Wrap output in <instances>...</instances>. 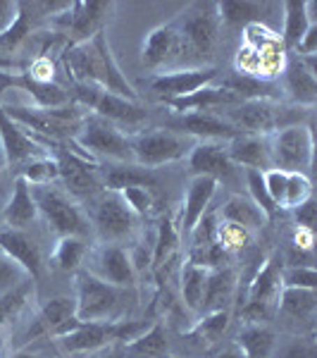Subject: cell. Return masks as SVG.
<instances>
[{
	"label": "cell",
	"instance_id": "obj_1",
	"mask_svg": "<svg viewBox=\"0 0 317 358\" xmlns=\"http://www.w3.org/2000/svg\"><path fill=\"white\" fill-rule=\"evenodd\" d=\"M62 62H65L67 74L77 84H91L98 86L101 91H108V94L138 101L136 89L129 84L117 60L112 57L105 29L94 34L89 41L67 45L65 53H62Z\"/></svg>",
	"mask_w": 317,
	"mask_h": 358
},
{
	"label": "cell",
	"instance_id": "obj_2",
	"mask_svg": "<svg viewBox=\"0 0 317 358\" xmlns=\"http://www.w3.org/2000/svg\"><path fill=\"white\" fill-rule=\"evenodd\" d=\"M182 43V62L196 65L212 55L220 38V17L217 3H191L175 20Z\"/></svg>",
	"mask_w": 317,
	"mask_h": 358
},
{
	"label": "cell",
	"instance_id": "obj_3",
	"mask_svg": "<svg viewBox=\"0 0 317 358\" xmlns=\"http://www.w3.org/2000/svg\"><path fill=\"white\" fill-rule=\"evenodd\" d=\"M151 327L146 320H108V322H79L72 332L57 337V344L67 354H89L108 344H129Z\"/></svg>",
	"mask_w": 317,
	"mask_h": 358
},
{
	"label": "cell",
	"instance_id": "obj_4",
	"mask_svg": "<svg viewBox=\"0 0 317 358\" xmlns=\"http://www.w3.org/2000/svg\"><path fill=\"white\" fill-rule=\"evenodd\" d=\"M303 110L305 108L293 110V108H286L277 101H244L236 103L234 110L224 113V120L244 134L270 136L284 127L301 124V117L305 115Z\"/></svg>",
	"mask_w": 317,
	"mask_h": 358
},
{
	"label": "cell",
	"instance_id": "obj_5",
	"mask_svg": "<svg viewBox=\"0 0 317 358\" xmlns=\"http://www.w3.org/2000/svg\"><path fill=\"white\" fill-rule=\"evenodd\" d=\"M74 303H77V320L82 322L117 320L122 306V287L103 282L89 270H79L74 277Z\"/></svg>",
	"mask_w": 317,
	"mask_h": 358
},
{
	"label": "cell",
	"instance_id": "obj_6",
	"mask_svg": "<svg viewBox=\"0 0 317 358\" xmlns=\"http://www.w3.org/2000/svg\"><path fill=\"white\" fill-rule=\"evenodd\" d=\"M77 101L82 108L94 110V115L108 120L115 127H129L131 136L148 120V110L138 101H129V98L108 94V91H101L98 86L91 84H77Z\"/></svg>",
	"mask_w": 317,
	"mask_h": 358
},
{
	"label": "cell",
	"instance_id": "obj_7",
	"mask_svg": "<svg viewBox=\"0 0 317 358\" xmlns=\"http://www.w3.org/2000/svg\"><path fill=\"white\" fill-rule=\"evenodd\" d=\"M31 194L38 215H43V220L57 236H82L84 239V234H89V220L82 208L65 192L55 187H31Z\"/></svg>",
	"mask_w": 317,
	"mask_h": 358
},
{
	"label": "cell",
	"instance_id": "obj_8",
	"mask_svg": "<svg viewBox=\"0 0 317 358\" xmlns=\"http://www.w3.org/2000/svg\"><path fill=\"white\" fill-rule=\"evenodd\" d=\"M131 143V155L134 163L146 167V170H155L160 165L179 163L191 153L193 143L189 141L184 134L177 131H136L134 136H129Z\"/></svg>",
	"mask_w": 317,
	"mask_h": 358
},
{
	"label": "cell",
	"instance_id": "obj_9",
	"mask_svg": "<svg viewBox=\"0 0 317 358\" xmlns=\"http://www.w3.org/2000/svg\"><path fill=\"white\" fill-rule=\"evenodd\" d=\"M272 167L281 172H301L313 165V129L308 124H291L270 134Z\"/></svg>",
	"mask_w": 317,
	"mask_h": 358
},
{
	"label": "cell",
	"instance_id": "obj_10",
	"mask_svg": "<svg viewBox=\"0 0 317 358\" xmlns=\"http://www.w3.org/2000/svg\"><path fill=\"white\" fill-rule=\"evenodd\" d=\"M74 138H77L79 146L86 148L89 153L117 160V163H134L129 136H126L119 127L98 117V115H86Z\"/></svg>",
	"mask_w": 317,
	"mask_h": 358
},
{
	"label": "cell",
	"instance_id": "obj_11",
	"mask_svg": "<svg viewBox=\"0 0 317 358\" xmlns=\"http://www.w3.org/2000/svg\"><path fill=\"white\" fill-rule=\"evenodd\" d=\"M115 10V3L91 0V3H69L62 13L55 15V22L67 34L69 45L89 41L94 34L105 29V22Z\"/></svg>",
	"mask_w": 317,
	"mask_h": 358
},
{
	"label": "cell",
	"instance_id": "obj_12",
	"mask_svg": "<svg viewBox=\"0 0 317 358\" xmlns=\"http://www.w3.org/2000/svg\"><path fill=\"white\" fill-rule=\"evenodd\" d=\"M94 208V224L96 232L105 244H117L126 239L136 227V215L126 208L122 196L117 192H103L96 196Z\"/></svg>",
	"mask_w": 317,
	"mask_h": 358
},
{
	"label": "cell",
	"instance_id": "obj_13",
	"mask_svg": "<svg viewBox=\"0 0 317 358\" xmlns=\"http://www.w3.org/2000/svg\"><path fill=\"white\" fill-rule=\"evenodd\" d=\"M82 320H77V303L74 296H55L48 303H43V308L34 315V320L29 322L27 332L22 334V344L34 342L38 337H62V334L72 332Z\"/></svg>",
	"mask_w": 317,
	"mask_h": 358
},
{
	"label": "cell",
	"instance_id": "obj_14",
	"mask_svg": "<svg viewBox=\"0 0 317 358\" xmlns=\"http://www.w3.org/2000/svg\"><path fill=\"white\" fill-rule=\"evenodd\" d=\"M217 79L215 67H186V69H175V72H160L155 77L148 79V86L155 96L163 103L175 101V98H184L193 91L210 86Z\"/></svg>",
	"mask_w": 317,
	"mask_h": 358
},
{
	"label": "cell",
	"instance_id": "obj_15",
	"mask_svg": "<svg viewBox=\"0 0 317 358\" xmlns=\"http://www.w3.org/2000/svg\"><path fill=\"white\" fill-rule=\"evenodd\" d=\"M141 65L146 69H163L170 65H182V43L175 20L148 31L141 45Z\"/></svg>",
	"mask_w": 317,
	"mask_h": 358
},
{
	"label": "cell",
	"instance_id": "obj_16",
	"mask_svg": "<svg viewBox=\"0 0 317 358\" xmlns=\"http://www.w3.org/2000/svg\"><path fill=\"white\" fill-rule=\"evenodd\" d=\"M289 53L281 43L267 45L263 50H253L249 45H241L236 53V74H246V77H256L263 82H272L274 77H279L286 67Z\"/></svg>",
	"mask_w": 317,
	"mask_h": 358
},
{
	"label": "cell",
	"instance_id": "obj_17",
	"mask_svg": "<svg viewBox=\"0 0 317 358\" xmlns=\"http://www.w3.org/2000/svg\"><path fill=\"white\" fill-rule=\"evenodd\" d=\"M189 158V175L191 177H212L217 184L232 182L234 179V163L227 155L224 141H200L193 143Z\"/></svg>",
	"mask_w": 317,
	"mask_h": 358
},
{
	"label": "cell",
	"instance_id": "obj_18",
	"mask_svg": "<svg viewBox=\"0 0 317 358\" xmlns=\"http://www.w3.org/2000/svg\"><path fill=\"white\" fill-rule=\"evenodd\" d=\"M89 273H94L103 282H110L115 287H129L134 285L136 268L131 256L119 244H101L91 256Z\"/></svg>",
	"mask_w": 317,
	"mask_h": 358
},
{
	"label": "cell",
	"instance_id": "obj_19",
	"mask_svg": "<svg viewBox=\"0 0 317 358\" xmlns=\"http://www.w3.org/2000/svg\"><path fill=\"white\" fill-rule=\"evenodd\" d=\"M57 165H60V179L65 182L67 192L77 199H96L101 194V179L96 175V165L84 160L79 153L62 151L57 155Z\"/></svg>",
	"mask_w": 317,
	"mask_h": 358
},
{
	"label": "cell",
	"instance_id": "obj_20",
	"mask_svg": "<svg viewBox=\"0 0 317 358\" xmlns=\"http://www.w3.org/2000/svg\"><path fill=\"white\" fill-rule=\"evenodd\" d=\"M284 86L298 108L317 103V65L315 57H289L284 67Z\"/></svg>",
	"mask_w": 317,
	"mask_h": 358
},
{
	"label": "cell",
	"instance_id": "obj_21",
	"mask_svg": "<svg viewBox=\"0 0 317 358\" xmlns=\"http://www.w3.org/2000/svg\"><path fill=\"white\" fill-rule=\"evenodd\" d=\"M0 253H5L10 261H15L34 282L41 277V248L24 229L0 227Z\"/></svg>",
	"mask_w": 317,
	"mask_h": 358
},
{
	"label": "cell",
	"instance_id": "obj_22",
	"mask_svg": "<svg viewBox=\"0 0 317 358\" xmlns=\"http://www.w3.org/2000/svg\"><path fill=\"white\" fill-rule=\"evenodd\" d=\"M177 129V134L184 136H198L203 141H232V138L241 136L244 131H239L232 127L222 115L215 113H191V115H179L177 122L172 124Z\"/></svg>",
	"mask_w": 317,
	"mask_h": 358
},
{
	"label": "cell",
	"instance_id": "obj_23",
	"mask_svg": "<svg viewBox=\"0 0 317 358\" xmlns=\"http://www.w3.org/2000/svg\"><path fill=\"white\" fill-rule=\"evenodd\" d=\"M0 143H3L8 165H13V167H22L27 160L38 158V148H41L34 141L29 131H24L13 117H10L3 103H0Z\"/></svg>",
	"mask_w": 317,
	"mask_h": 358
},
{
	"label": "cell",
	"instance_id": "obj_24",
	"mask_svg": "<svg viewBox=\"0 0 317 358\" xmlns=\"http://www.w3.org/2000/svg\"><path fill=\"white\" fill-rule=\"evenodd\" d=\"M227 155L234 165H241L244 170L267 172L272 170V158H270V136L258 134H241L224 143Z\"/></svg>",
	"mask_w": 317,
	"mask_h": 358
},
{
	"label": "cell",
	"instance_id": "obj_25",
	"mask_svg": "<svg viewBox=\"0 0 317 358\" xmlns=\"http://www.w3.org/2000/svg\"><path fill=\"white\" fill-rule=\"evenodd\" d=\"M220 184L212 177H191L186 187V199L182 208V232L184 236H191L198 222L205 217L207 206H210L212 196H215Z\"/></svg>",
	"mask_w": 317,
	"mask_h": 358
},
{
	"label": "cell",
	"instance_id": "obj_26",
	"mask_svg": "<svg viewBox=\"0 0 317 358\" xmlns=\"http://www.w3.org/2000/svg\"><path fill=\"white\" fill-rule=\"evenodd\" d=\"M5 86H15V89L29 94L31 101L36 103V108H41V110H55V108H62L69 103V96L62 86H57L55 82L38 84V82H34V79H29L24 72L10 74L0 69V89H5Z\"/></svg>",
	"mask_w": 317,
	"mask_h": 358
},
{
	"label": "cell",
	"instance_id": "obj_27",
	"mask_svg": "<svg viewBox=\"0 0 317 358\" xmlns=\"http://www.w3.org/2000/svg\"><path fill=\"white\" fill-rule=\"evenodd\" d=\"M0 210H3V227L27 229L29 224L36 222L38 208H36V201H34L31 187H29L24 179H20V177L15 179L13 194H10L8 203L0 208Z\"/></svg>",
	"mask_w": 317,
	"mask_h": 358
},
{
	"label": "cell",
	"instance_id": "obj_28",
	"mask_svg": "<svg viewBox=\"0 0 317 358\" xmlns=\"http://www.w3.org/2000/svg\"><path fill=\"white\" fill-rule=\"evenodd\" d=\"M234 103H239V101H236L227 89L210 84L184 98L167 101L165 106L177 115H191V113H212L215 108H227V106H234Z\"/></svg>",
	"mask_w": 317,
	"mask_h": 358
},
{
	"label": "cell",
	"instance_id": "obj_29",
	"mask_svg": "<svg viewBox=\"0 0 317 358\" xmlns=\"http://www.w3.org/2000/svg\"><path fill=\"white\" fill-rule=\"evenodd\" d=\"M281 258L279 256H270L265 258V263L260 265L258 275L253 277L249 294H246V301H256V303H267L277 308V299L281 292Z\"/></svg>",
	"mask_w": 317,
	"mask_h": 358
},
{
	"label": "cell",
	"instance_id": "obj_30",
	"mask_svg": "<svg viewBox=\"0 0 317 358\" xmlns=\"http://www.w3.org/2000/svg\"><path fill=\"white\" fill-rule=\"evenodd\" d=\"M236 292V273L232 268H215L207 270L205 294L200 313H212V310H229V303Z\"/></svg>",
	"mask_w": 317,
	"mask_h": 358
},
{
	"label": "cell",
	"instance_id": "obj_31",
	"mask_svg": "<svg viewBox=\"0 0 317 358\" xmlns=\"http://www.w3.org/2000/svg\"><path fill=\"white\" fill-rule=\"evenodd\" d=\"M281 10H284V29H281L279 38L289 53V50H296L310 24H315V17L310 15L308 0H286V3H281Z\"/></svg>",
	"mask_w": 317,
	"mask_h": 358
},
{
	"label": "cell",
	"instance_id": "obj_32",
	"mask_svg": "<svg viewBox=\"0 0 317 358\" xmlns=\"http://www.w3.org/2000/svg\"><path fill=\"white\" fill-rule=\"evenodd\" d=\"M222 222H232L244 227L246 232H256V229H263L267 217L263 215V210L258 208L249 196H232V199L224 203L222 208Z\"/></svg>",
	"mask_w": 317,
	"mask_h": 358
},
{
	"label": "cell",
	"instance_id": "obj_33",
	"mask_svg": "<svg viewBox=\"0 0 317 358\" xmlns=\"http://www.w3.org/2000/svg\"><path fill=\"white\" fill-rule=\"evenodd\" d=\"M222 89H227L236 101H277V86L272 82H263L256 77H246V74H232V77L222 79Z\"/></svg>",
	"mask_w": 317,
	"mask_h": 358
},
{
	"label": "cell",
	"instance_id": "obj_34",
	"mask_svg": "<svg viewBox=\"0 0 317 358\" xmlns=\"http://www.w3.org/2000/svg\"><path fill=\"white\" fill-rule=\"evenodd\" d=\"M277 334L267 325H244L236 337V349L246 358H272Z\"/></svg>",
	"mask_w": 317,
	"mask_h": 358
},
{
	"label": "cell",
	"instance_id": "obj_35",
	"mask_svg": "<svg viewBox=\"0 0 317 358\" xmlns=\"http://www.w3.org/2000/svg\"><path fill=\"white\" fill-rule=\"evenodd\" d=\"M317 308L315 289H296V287H281L277 299V310L293 320H310Z\"/></svg>",
	"mask_w": 317,
	"mask_h": 358
},
{
	"label": "cell",
	"instance_id": "obj_36",
	"mask_svg": "<svg viewBox=\"0 0 317 358\" xmlns=\"http://www.w3.org/2000/svg\"><path fill=\"white\" fill-rule=\"evenodd\" d=\"M153 170L136 165V163H119L105 170V189L108 192H122L126 187H155Z\"/></svg>",
	"mask_w": 317,
	"mask_h": 358
},
{
	"label": "cell",
	"instance_id": "obj_37",
	"mask_svg": "<svg viewBox=\"0 0 317 358\" xmlns=\"http://www.w3.org/2000/svg\"><path fill=\"white\" fill-rule=\"evenodd\" d=\"M265 5L251 3V0H222L217 3V17H220V27L227 29H244L253 24V22H260Z\"/></svg>",
	"mask_w": 317,
	"mask_h": 358
},
{
	"label": "cell",
	"instance_id": "obj_38",
	"mask_svg": "<svg viewBox=\"0 0 317 358\" xmlns=\"http://www.w3.org/2000/svg\"><path fill=\"white\" fill-rule=\"evenodd\" d=\"M229 327V310H212V313H203L198 322L184 334V339L198 346H210L220 342L222 334Z\"/></svg>",
	"mask_w": 317,
	"mask_h": 358
},
{
	"label": "cell",
	"instance_id": "obj_39",
	"mask_svg": "<svg viewBox=\"0 0 317 358\" xmlns=\"http://www.w3.org/2000/svg\"><path fill=\"white\" fill-rule=\"evenodd\" d=\"M167 332L163 322H153L141 337H136L134 342L124 346L126 354L134 358H167Z\"/></svg>",
	"mask_w": 317,
	"mask_h": 358
},
{
	"label": "cell",
	"instance_id": "obj_40",
	"mask_svg": "<svg viewBox=\"0 0 317 358\" xmlns=\"http://www.w3.org/2000/svg\"><path fill=\"white\" fill-rule=\"evenodd\" d=\"M205 280H207V268L189 261L182 270V299L184 306L193 313H200L203 306V294H205Z\"/></svg>",
	"mask_w": 317,
	"mask_h": 358
},
{
	"label": "cell",
	"instance_id": "obj_41",
	"mask_svg": "<svg viewBox=\"0 0 317 358\" xmlns=\"http://www.w3.org/2000/svg\"><path fill=\"white\" fill-rule=\"evenodd\" d=\"M20 179H24L29 187H48L50 182L60 179V165L53 155H38V158L27 160L20 167Z\"/></svg>",
	"mask_w": 317,
	"mask_h": 358
},
{
	"label": "cell",
	"instance_id": "obj_42",
	"mask_svg": "<svg viewBox=\"0 0 317 358\" xmlns=\"http://www.w3.org/2000/svg\"><path fill=\"white\" fill-rule=\"evenodd\" d=\"M86 256V244L82 236H57V244L53 251V263L62 273H74L79 270Z\"/></svg>",
	"mask_w": 317,
	"mask_h": 358
},
{
	"label": "cell",
	"instance_id": "obj_43",
	"mask_svg": "<svg viewBox=\"0 0 317 358\" xmlns=\"http://www.w3.org/2000/svg\"><path fill=\"white\" fill-rule=\"evenodd\" d=\"M308 199H313V184L310 179L301 175V172H286V187H284V199H281V208L284 210H293Z\"/></svg>",
	"mask_w": 317,
	"mask_h": 358
},
{
	"label": "cell",
	"instance_id": "obj_44",
	"mask_svg": "<svg viewBox=\"0 0 317 358\" xmlns=\"http://www.w3.org/2000/svg\"><path fill=\"white\" fill-rule=\"evenodd\" d=\"M29 292H31V285L24 282V285H20L13 292L0 294V330H3L5 325H10V322L24 310Z\"/></svg>",
	"mask_w": 317,
	"mask_h": 358
},
{
	"label": "cell",
	"instance_id": "obj_45",
	"mask_svg": "<svg viewBox=\"0 0 317 358\" xmlns=\"http://www.w3.org/2000/svg\"><path fill=\"white\" fill-rule=\"evenodd\" d=\"M246 184H249V194H251L249 199L260 208L267 220H272L277 215V206L272 203V199H270V194H267V187H265V175L258 170H246Z\"/></svg>",
	"mask_w": 317,
	"mask_h": 358
},
{
	"label": "cell",
	"instance_id": "obj_46",
	"mask_svg": "<svg viewBox=\"0 0 317 358\" xmlns=\"http://www.w3.org/2000/svg\"><path fill=\"white\" fill-rule=\"evenodd\" d=\"M122 196V201L126 203L131 213H134L136 217H146L153 213L155 208V192L151 187H126L122 192H117Z\"/></svg>",
	"mask_w": 317,
	"mask_h": 358
},
{
	"label": "cell",
	"instance_id": "obj_47",
	"mask_svg": "<svg viewBox=\"0 0 317 358\" xmlns=\"http://www.w3.org/2000/svg\"><path fill=\"white\" fill-rule=\"evenodd\" d=\"M177 241H179V234H177L175 222H172V220H163V224H160V232H158L155 258H153V263L158 265V268H163V265L170 261L172 251L177 248Z\"/></svg>",
	"mask_w": 317,
	"mask_h": 358
},
{
	"label": "cell",
	"instance_id": "obj_48",
	"mask_svg": "<svg viewBox=\"0 0 317 358\" xmlns=\"http://www.w3.org/2000/svg\"><path fill=\"white\" fill-rule=\"evenodd\" d=\"M281 287L315 289L317 287L315 268H305V265H286V268H281Z\"/></svg>",
	"mask_w": 317,
	"mask_h": 358
},
{
	"label": "cell",
	"instance_id": "obj_49",
	"mask_svg": "<svg viewBox=\"0 0 317 358\" xmlns=\"http://www.w3.org/2000/svg\"><path fill=\"white\" fill-rule=\"evenodd\" d=\"M29 29H31V20L27 13V3H20V17L15 20V24L8 29L5 34H0V48L13 50L15 45H20V41H24Z\"/></svg>",
	"mask_w": 317,
	"mask_h": 358
},
{
	"label": "cell",
	"instance_id": "obj_50",
	"mask_svg": "<svg viewBox=\"0 0 317 358\" xmlns=\"http://www.w3.org/2000/svg\"><path fill=\"white\" fill-rule=\"evenodd\" d=\"M251 232H246L244 227L239 224H232V222H220L215 227V241L220 244L224 251H234V248H241L249 241Z\"/></svg>",
	"mask_w": 317,
	"mask_h": 358
},
{
	"label": "cell",
	"instance_id": "obj_51",
	"mask_svg": "<svg viewBox=\"0 0 317 358\" xmlns=\"http://www.w3.org/2000/svg\"><path fill=\"white\" fill-rule=\"evenodd\" d=\"M27 282V273L5 253H0V294H8Z\"/></svg>",
	"mask_w": 317,
	"mask_h": 358
},
{
	"label": "cell",
	"instance_id": "obj_52",
	"mask_svg": "<svg viewBox=\"0 0 317 358\" xmlns=\"http://www.w3.org/2000/svg\"><path fill=\"white\" fill-rule=\"evenodd\" d=\"M53 72H55V67H53V62H50V57L41 55L29 65V69L24 74L38 84H53Z\"/></svg>",
	"mask_w": 317,
	"mask_h": 358
},
{
	"label": "cell",
	"instance_id": "obj_53",
	"mask_svg": "<svg viewBox=\"0 0 317 358\" xmlns=\"http://www.w3.org/2000/svg\"><path fill=\"white\" fill-rule=\"evenodd\" d=\"M293 217H296V227L315 229V199H308L305 203L293 208Z\"/></svg>",
	"mask_w": 317,
	"mask_h": 358
},
{
	"label": "cell",
	"instance_id": "obj_54",
	"mask_svg": "<svg viewBox=\"0 0 317 358\" xmlns=\"http://www.w3.org/2000/svg\"><path fill=\"white\" fill-rule=\"evenodd\" d=\"M298 50V57H315L317 55V22L310 24L308 31L303 34L301 43L296 45Z\"/></svg>",
	"mask_w": 317,
	"mask_h": 358
},
{
	"label": "cell",
	"instance_id": "obj_55",
	"mask_svg": "<svg viewBox=\"0 0 317 358\" xmlns=\"http://www.w3.org/2000/svg\"><path fill=\"white\" fill-rule=\"evenodd\" d=\"M17 17H20V3H8V0H0V34L8 31V29L15 24Z\"/></svg>",
	"mask_w": 317,
	"mask_h": 358
},
{
	"label": "cell",
	"instance_id": "obj_56",
	"mask_svg": "<svg viewBox=\"0 0 317 358\" xmlns=\"http://www.w3.org/2000/svg\"><path fill=\"white\" fill-rule=\"evenodd\" d=\"M313 244H315V234H313V229L296 227V232H293L291 248H296V251H303V253H313Z\"/></svg>",
	"mask_w": 317,
	"mask_h": 358
},
{
	"label": "cell",
	"instance_id": "obj_57",
	"mask_svg": "<svg viewBox=\"0 0 317 358\" xmlns=\"http://www.w3.org/2000/svg\"><path fill=\"white\" fill-rule=\"evenodd\" d=\"M279 358H317V351L313 344H293L284 351Z\"/></svg>",
	"mask_w": 317,
	"mask_h": 358
},
{
	"label": "cell",
	"instance_id": "obj_58",
	"mask_svg": "<svg viewBox=\"0 0 317 358\" xmlns=\"http://www.w3.org/2000/svg\"><path fill=\"white\" fill-rule=\"evenodd\" d=\"M215 358H246V356L241 354V351L236 349V344H234V346H227L224 351H220V354H217Z\"/></svg>",
	"mask_w": 317,
	"mask_h": 358
},
{
	"label": "cell",
	"instance_id": "obj_59",
	"mask_svg": "<svg viewBox=\"0 0 317 358\" xmlns=\"http://www.w3.org/2000/svg\"><path fill=\"white\" fill-rule=\"evenodd\" d=\"M10 358H38L36 354H31V351H24V349H20V351H15Z\"/></svg>",
	"mask_w": 317,
	"mask_h": 358
},
{
	"label": "cell",
	"instance_id": "obj_60",
	"mask_svg": "<svg viewBox=\"0 0 317 358\" xmlns=\"http://www.w3.org/2000/svg\"><path fill=\"white\" fill-rule=\"evenodd\" d=\"M0 194H5V187H3V177H0Z\"/></svg>",
	"mask_w": 317,
	"mask_h": 358
},
{
	"label": "cell",
	"instance_id": "obj_61",
	"mask_svg": "<svg viewBox=\"0 0 317 358\" xmlns=\"http://www.w3.org/2000/svg\"><path fill=\"white\" fill-rule=\"evenodd\" d=\"M0 227H3V210H0Z\"/></svg>",
	"mask_w": 317,
	"mask_h": 358
},
{
	"label": "cell",
	"instance_id": "obj_62",
	"mask_svg": "<svg viewBox=\"0 0 317 358\" xmlns=\"http://www.w3.org/2000/svg\"><path fill=\"white\" fill-rule=\"evenodd\" d=\"M115 358H119V356H115Z\"/></svg>",
	"mask_w": 317,
	"mask_h": 358
}]
</instances>
